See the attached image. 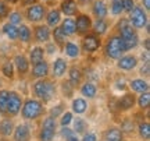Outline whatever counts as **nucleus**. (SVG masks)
Wrapping results in <instances>:
<instances>
[{
    "label": "nucleus",
    "instance_id": "26",
    "mask_svg": "<svg viewBox=\"0 0 150 141\" xmlns=\"http://www.w3.org/2000/svg\"><path fill=\"white\" fill-rule=\"evenodd\" d=\"M135 102H136V98L134 94H125L124 97H121V99L118 101V106L121 110H128V109L134 108Z\"/></svg>",
    "mask_w": 150,
    "mask_h": 141
},
{
    "label": "nucleus",
    "instance_id": "34",
    "mask_svg": "<svg viewBox=\"0 0 150 141\" xmlns=\"http://www.w3.org/2000/svg\"><path fill=\"white\" fill-rule=\"evenodd\" d=\"M106 141H122V133L118 129H108L104 134Z\"/></svg>",
    "mask_w": 150,
    "mask_h": 141
},
{
    "label": "nucleus",
    "instance_id": "18",
    "mask_svg": "<svg viewBox=\"0 0 150 141\" xmlns=\"http://www.w3.org/2000/svg\"><path fill=\"white\" fill-rule=\"evenodd\" d=\"M45 20H46V25L49 28H54L57 27L60 22H61V11L59 9H52L50 11L46 13V17H45Z\"/></svg>",
    "mask_w": 150,
    "mask_h": 141
},
{
    "label": "nucleus",
    "instance_id": "47",
    "mask_svg": "<svg viewBox=\"0 0 150 141\" xmlns=\"http://www.w3.org/2000/svg\"><path fill=\"white\" fill-rule=\"evenodd\" d=\"M140 74H142V76H145V77L150 76V64H149V62H145V63H143L142 69H140Z\"/></svg>",
    "mask_w": 150,
    "mask_h": 141
},
{
    "label": "nucleus",
    "instance_id": "6",
    "mask_svg": "<svg viewBox=\"0 0 150 141\" xmlns=\"http://www.w3.org/2000/svg\"><path fill=\"white\" fill-rule=\"evenodd\" d=\"M46 13H47V9L46 6L42 4V3H35L32 6H28L27 11H25V17L29 22H33V24H38V22H42L46 17Z\"/></svg>",
    "mask_w": 150,
    "mask_h": 141
},
{
    "label": "nucleus",
    "instance_id": "28",
    "mask_svg": "<svg viewBox=\"0 0 150 141\" xmlns=\"http://www.w3.org/2000/svg\"><path fill=\"white\" fill-rule=\"evenodd\" d=\"M52 38H53V42L57 46H64V44L67 42V35H65L63 31H61V28L57 25V27H54L52 29Z\"/></svg>",
    "mask_w": 150,
    "mask_h": 141
},
{
    "label": "nucleus",
    "instance_id": "33",
    "mask_svg": "<svg viewBox=\"0 0 150 141\" xmlns=\"http://www.w3.org/2000/svg\"><path fill=\"white\" fill-rule=\"evenodd\" d=\"M14 73H16V69H14L13 62L7 60V62H4V63L1 64V74H3L4 77L13 80V78H14Z\"/></svg>",
    "mask_w": 150,
    "mask_h": 141
},
{
    "label": "nucleus",
    "instance_id": "40",
    "mask_svg": "<svg viewBox=\"0 0 150 141\" xmlns=\"http://www.w3.org/2000/svg\"><path fill=\"white\" fill-rule=\"evenodd\" d=\"M7 101H8V91L7 89H0V112H6Z\"/></svg>",
    "mask_w": 150,
    "mask_h": 141
},
{
    "label": "nucleus",
    "instance_id": "27",
    "mask_svg": "<svg viewBox=\"0 0 150 141\" xmlns=\"http://www.w3.org/2000/svg\"><path fill=\"white\" fill-rule=\"evenodd\" d=\"M1 31H3V34H4L8 39H11V41H17V39H18V27L14 25V24H10V22L3 24Z\"/></svg>",
    "mask_w": 150,
    "mask_h": 141
},
{
    "label": "nucleus",
    "instance_id": "31",
    "mask_svg": "<svg viewBox=\"0 0 150 141\" xmlns=\"http://www.w3.org/2000/svg\"><path fill=\"white\" fill-rule=\"evenodd\" d=\"M86 108H88V102H86L83 98H75L74 101H72V110H74L75 113H78V115L85 113Z\"/></svg>",
    "mask_w": 150,
    "mask_h": 141
},
{
    "label": "nucleus",
    "instance_id": "39",
    "mask_svg": "<svg viewBox=\"0 0 150 141\" xmlns=\"http://www.w3.org/2000/svg\"><path fill=\"white\" fill-rule=\"evenodd\" d=\"M10 4L7 3V1H4V0H0V18L1 20H4V18H7V16L10 14Z\"/></svg>",
    "mask_w": 150,
    "mask_h": 141
},
{
    "label": "nucleus",
    "instance_id": "35",
    "mask_svg": "<svg viewBox=\"0 0 150 141\" xmlns=\"http://www.w3.org/2000/svg\"><path fill=\"white\" fill-rule=\"evenodd\" d=\"M110 13H111L114 17L121 16L124 13L122 1H121V0H111V3H110Z\"/></svg>",
    "mask_w": 150,
    "mask_h": 141
},
{
    "label": "nucleus",
    "instance_id": "23",
    "mask_svg": "<svg viewBox=\"0 0 150 141\" xmlns=\"http://www.w3.org/2000/svg\"><path fill=\"white\" fill-rule=\"evenodd\" d=\"M31 131L27 125H20L14 130V141H29Z\"/></svg>",
    "mask_w": 150,
    "mask_h": 141
},
{
    "label": "nucleus",
    "instance_id": "54",
    "mask_svg": "<svg viewBox=\"0 0 150 141\" xmlns=\"http://www.w3.org/2000/svg\"><path fill=\"white\" fill-rule=\"evenodd\" d=\"M149 42H150L149 38L145 39V42H143V45H145V49H146V52H149V50H150V44H149Z\"/></svg>",
    "mask_w": 150,
    "mask_h": 141
},
{
    "label": "nucleus",
    "instance_id": "55",
    "mask_svg": "<svg viewBox=\"0 0 150 141\" xmlns=\"http://www.w3.org/2000/svg\"><path fill=\"white\" fill-rule=\"evenodd\" d=\"M67 141H79V140L76 138V136H74V134H72L71 137H68V138H67Z\"/></svg>",
    "mask_w": 150,
    "mask_h": 141
},
{
    "label": "nucleus",
    "instance_id": "9",
    "mask_svg": "<svg viewBox=\"0 0 150 141\" xmlns=\"http://www.w3.org/2000/svg\"><path fill=\"white\" fill-rule=\"evenodd\" d=\"M74 20H75V34L83 37L88 32H91L92 18L88 14H76V18H74Z\"/></svg>",
    "mask_w": 150,
    "mask_h": 141
},
{
    "label": "nucleus",
    "instance_id": "38",
    "mask_svg": "<svg viewBox=\"0 0 150 141\" xmlns=\"http://www.w3.org/2000/svg\"><path fill=\"white\" fill-rule=\"evenodd\" d=\"M139 136L142 138H145V140H149L150 137V125L147 122L145 123H140L139 125Z\"/></svg>",
    "mask_w": 150,
    "mask_h": 141
},
{
    "label": "nucleus",
    "instance_id": "58",
    "mask_svg": "<svg viewBox=\"0 0 150 141\" xmlns=\"http://www.w3.org/2000/svg\"><path fill=\"white\" fill-rule=\"evenodd\" d=\"M42 1H50V0H42Z\"/></svg>",
    "mask_w": 150,
    "mask_h": 141
},
{
    "label": "nucleus",
    "instance_id": "49",
    "mask_svg": "<svg viewBox=\"0 0 150 141\" xmlns=\"http://www.w3.org/2000/svg\"><path fill=\"white\" fill-rule=\"evenodd\" d=\"M74 134L72 131L68 129V127H65V126H63V130H61V136L64 137V138H68V137H71Z\"/></svg>",
    "mask_w": 150,
    "mask_h": 141
},
{
    "label": "nucleus",
    "instance_id": "3",
    "mask_svg": "<svg viewBox=\"0 0 150 141\" xmlns=\"http://www.w3.org/2000/svg\"><path fill=\"white\" fill-rule=\"evenodd\" d=\"M125 45H124V41L121 39V37L118 34H114L110 38L107 39V42L104 45V53L108 59L111 60H117L120 59L124 53H125Z\"/></svg>",
    "mask_w": 150,
    "mask_h": 141
},
{
    "label": "nucleus",
    "instance_id": "11",
    "mask_svg": "<svg viewBox=\"0 0 150 141\" xmlns=\"http://www.w3.org/2000/svg\"><path fill=\"white\" fill-rule=\"evenodd\" d=\"M139 64V60L134 54H122L120 59H117V67L124 71H132Z\"/></svg>",
    "mask_w": 150,
    "mask_h": 141
},
{
    "label": "nucleus",
    "instance_id": "48",
    "mask_svg": "<svg viewBox=\"0 0 150 141\" xmlns=\"http://www.w3.org/2000/svg\"><path fill=\"white\" fill-rule=\"evenodd\" d=\"M60 113H63V105H57V106H54L53 109H52V117H57Z\"/></svg>",
    "mask_w": 150,
    "mask_h": 141
},
{
    "label": "nucleus",
    "instance_id": "12",
    "mask_svg": "<svg viewBox=\"0 0 150 141\" xmlns=\"http://www.w3.org/2000/svg\"><path fill=\"white\" fill-rule=\"evenodd\" d=\"M33 38L36 44H46L52 38V29L47 25H36L33 29Z\"/></svg>",
    "mask_w": 150,
    "mask_h": 141
},
{
    "label": "nucleus",
    "instance_id": "15",
    "mask_svg": "<svg viewBox=\"0 0 150 141\" xmlns=\"http://www.w3.org/2000/svg\"><path fill=\"white\" fill-rule=\"evenodd\" d=\"M78 1L76 0H61L60 11L65 17H75L78 14Z\"/></svg>",
    "mask_w": 150,
    "mask_h": 141
},
{
    "label": "nucleus",
    "instance_id": "56",
    "mask_svg": "<svg viewBox=\"0 0 150 141\" xmlns=\"http://www.w3.org/2000/svg\"><path fill=\"white\" fill-rule=\"evenodd\" d=\"M78 1H79L81 4H86V3H91L92 0H78Z\"/></svg>",
    "mask_w": 150,
    "mask_h": 141
},
{
    "label": "nucleus",
    "instance_id": "37",
    "mask_svg": "<svg viewBox=\"0 0 150 141\" xmlns=\"http://www.w3.org/2000/svg\"><path fill=\"white\" fill-rule=\"evenodd\" d=\"M138 105H139L140 109H147L150 105V94L149 91H146V92H142L138 98Z\"/></svg>",
    "mask_w": 150,
    "mask_h": 141
},
{
    "label": "nucleus",
    "instance_id": "17",
    "mask_svg": "<svg viewBox=\"0 0 150 141\" xmlns=\"http://www.w3.org/2000/svg\"><path fill=\"white\" fill-rule=\"evenodd\" d=\"M92 13L96 18H106L108 16V6L104 0H93Z\"/></svg>",
    "mask_w": 150,
    "mask_h": 141
},
{
    "label": "nucleus",
    "instance_id": "20",
    "mask_svg": "<svg viewBox=\"0 0 150 141\" xmlns=\"http://www.w3.org/2000/svg\"><path fill=\"white\" fill-rule=\"evenodd\" d=\"M45 48H42V46H39V45H36V46H33L31 50H29V57H28V60H29V63L31 64H36V63H39V62H42V60H45Z\"/></svg>",
    "mask_w": 150,
    "mask_h": 141
},
{
    "label": "nucleus",
    "instance_id": "57",
    "mask_svg": "<svg viewBox=\"0 0 150 141\" xmlns=\"http://www.w3.org/2000/svg\"><path fill=\"white\" fill-rule=\"evenodd\" d=\"M4 1H7V3H13V4H14V3H18L20 0H4Z\"/></svg>",
    "mask_w": 150,
    "mask_h": 141
},
{
    "label": "nucleus",
    "instance_id": "19",
    "mask_svg": "<svg viewBox=\"0 0 150 141\" xmlns=\"http://www.w3.org/2000/svg\"><path fill=\"white\" fill-rule=\"evenodd\" d=\"M63 52L65 53L67 57L70 59H76L81 56V48L79 45H76L75 42H71V41H67L63 46Z\"/></svg>",
    "mask_w": 150,
    "mask_h": 141
},
{
    "label": "nucleus",
    "instance_id": "1",
    "mask_svg": "<svg viewBox=\"0 0 150 141\" xmlns=\"http://www.w3.org/2000/svg\"><path fill=\"white\" fill-rule=\"evenodd\" d=\"M118 35L121 37L125 45V50L131 52L139 45V35L138 31L129 24L128 18H122L118 22Z\"/></svg>",
    "mask_w": 150,
    "mask_h": 141
},
{
    "label": "nucleus",
    "instance_id": "22",
    "mask_svg": "<svg viewBox=\"0 0 150 141\" xmlns=\"http://www.w3.org/2000/svg\"><path fill=\"white\" fill-rule=\"evenodd\" d=\"M59 27L61 28V31H63L67 37L75 35V20L72 17H65L64 20H61V22L59 24Z\"/></svg>",
    "mask_w": 150,
    "mask_h": 141
},
{
    "label": "nucleus",
    "instance_id": "30",
    "mask_svg": "<svg viewBox=\"0 0 150 141\" xmlns=\"http://www.w3.org/2000/svg\"><path fill=\"white\" fill-rule=\"evenodd\" d=\"M81 94L85 98H95L97 94L96 84H93L92 81H86L85 84H82V87H81Z\"/></svg>",
    "mask_w": 150,
    "mask_h": 141
},
{
    "label": "nucleus",
    "instance_id": "45",
    "mask_svg": "<svg viewBox=\"0 0 150 141\" xmlns=\"http://www.w3.org/2000/svg\"><path fill=\"white\" fill-rule=\"evenodd\" d=\"M71 122H72V113H71V112H65V113L63 115L61 120H60L61 126H68Z\"/></svg>",
    "mask_w": 150,
    "mask_h": 141
},
{
    "label": "nucleus",
    "instance_id": "51",
    "mask_svg": "<svg viewBox=\"0 0 150 141\" xmlns=\"http://www.w3.org/2000/svg\"><path fill=\"white\" fill-rule=\"evenodd\" d=\"M20 1H21L22 7H28V6H32L35 3H38V0H20Z\"/></svg>",
    "mask_w": 150,
    "mask_h": 141
},
{
    "label": "nucleus",
    "instance_id": "29",
    "mask_svg": "<svg viewBox=\"0 0 150 141\" xmlns=\"http://www.w3.org/2000/svg\"><path fill=\"white\" fill-rule=\"evenodd\" d=\"M68 82H70L72 87H78L81 84V81H82V77H83V74H82V71L79 70V69H76V67H72V69H70V71H68Z\"/></svg>",
    "mask_w": 150,
    "mask_h": 141
},
{
    "label": "nucleus",
    "instance_id": "4",
    "mask_svg": "<svg viewBox=\"0 0 150 141\" xmlns=\"http://www.w3.org/2000/svg\"><path fill=\"white\" fill-rule=\"evenodd\" d=\"M128 14H129L128 21H129V24L135 28V29H143V28L149 24L147 11L143 10V7H142V6H135Z\"/></svg>",
    "mask_w": 150,
    "mask_h": 141
},
{
    "label": "nucleus",
    "instance_id": "43",
    "mask_svg": "<svg viewBox=\"0 0 150 141\" xmlns=\"http://www.w3.org/2000/svg\"><path fill=\"white\" fill-rule=\"evenodd\" d=\"M122 1V9H124V13H129V11L134 9L135 6V0H121Z\"/></svg>",
    "mask_w": 150,
    "mask_h": 141
},
{
    "label": "nucleus",
    "instance_id": "44",
    "mask_svg": "<svg viewBox=\"0 0 150 141\" xmlns=\"http://www.w3.org/2000/svg\"><path fill=\"white\" fill-rule=\"evenodd\" d=\"M46 48H45V53H49V54H53L57 52V45L54 44V42H46Z\"/></svg>",
    "mask_w": 150,
    "mask_h": 141
},
{
    "label": "nucleus",
    "instance_id": "52",
    "mask_svg": "<svg viewBox=\"0 0 150 141\" xmlns=\"http://www.w3.org/2000/svg\"><path fill=\"white\" fill-rule=\"evenodd\" d=\"M115 88H117V89H125V88H127V82L125 81H117L115 82Z\"/></svg>",
    "mask_w": 150,
    "mask_h": 141
},
{
    "label": "nucleus",
    "instance_id": "5",
    "mask_svg": "<svg viewBox=\"0 0 150 141\" xmlns=\"http://www.w3.org/2000/svg\"><path fill=\"white\" fill-rule=\"evenodd\" d=\"M43 113V103L38 99H27L22 106V116L24 119L35 120Z\"/></svg>",
    "mask_w": 150,
    "mask_h": 141
},
{
    "label": "nucleus",
    "instance_id": "53",
    "mask_svg": "<svg viewBox=\"0 0 150 141\" xmlns=\"http://www.w3.org/2000/svg\"><path fill=\"white\" fill-rule=\"evenodd\" d=\"M142 7L145 11H150V0H142Z\"/></svg>",
    "mask_w": 150,
    "mask_h": 141
},
{
    "label": "nucleus",
    "instance_id": "46",
    "mask_svg": "<svg viewBox=\"0 0 150 141\" xmlns=\"http://www.w3.org/2000/svg\"><path fill=\"white\" fill-rule=\"evenodd\" d=\"M63 91H64V94L67 97H71V94L74 91V87L68 81H65V82H63Z\"/></svg>",
    "mask_w": 150,
    "mask_h": 141
},
{
    "label": "nucleus",
    "instance_id": "41",
    "mask_svg": "<svg viewBox=\"0 0 150 141\" xmlns=\"http://www.w3.org/2000/svg\"><path fill=\"white\" fill-rule=\"evenodd\" d=\"M86 127H88V125L85 123L83 119H76L74 122V130L76 131V133H83V131L86 130Z\"/></svg>",
    "mask_w": 150,
    "mask_h": 141
},
{
    "label": "nucleus",
    "instance_id": "2",
    "mask_svg": "<svg viewBox=\"0 0 150 141\" xmlns=\"http://www.w3.org/2000/svg\"><path fill=\"white\" fill-rule=\"evenodd\" d=\"M32 88H33V94L43 102L52 101L54 95H56V84L53 81L47 80V78L38 80L36 82H33Z\"/></svg>",
    "mask_w": 150,
    "mask_h": 141
},
{
    "label": "nucleus",
    "instance_id": "10",
    "mask_svg": "<svg viewBox=\"0 0 150 141\" xmlns=\"http://www.w3.org/2000/svg\"><path fill=\"white\" fill-rule=\"evenodd\" d=\"M54 134H56V120H54V117L50 116L43 122L39 138H40V141H52L54 138Z\"/></svg>",
    "mask_w": 150,
    "mask_h": 141
},
{
    "label": "nucleus",
    "instance_id": "42",
    "mask_svg": "<svg viewBox=\"0 0 150 141\" xmlns=\"http://www.w3.org/2000/svg\"><path fill=\"white\" fill-rule=\"evenodd\" d=\"M121 129H122V131L131 133V131L134 130V122H132L131 119H125L122 122V125H121Z\"/></svg>",
    "mask_w": 150,
    "mask_h": 141
},
{
    "label": "nucleus",
    "instance_id": "32",
    "mask_svg": "<svg viewBox=\"0 0 150 141\" xmlns=\"http://www.w3.org/2000/svg\"><path fill=\"white\" fill-rule=\"evenodd\" d=\"M14 131V125L10 119H3L0 122V134L3 136H10L11 133Z\"/></svg>",
    "mask_w": 150,
    "mask_h": 141
},
{
    "label": "nucleus",
    "instance_id": "36",
    "mask_svg": "<svg viewBox=\"0 0 150 141\" xmlns=\"http://www.w3.org/2000/svg\"><path fill=\"white\" fill-rule=\"evenodd\" d=\"M7 20L8 21L7 22H10V24H14V25H20V24H22V21H24V17H22L21 14V11H10V14L7 16Z\"/></svg>",
    "mask_w": 150,
    "mask_h": 141
},
{
    "label": "nucleus",
    "instance_id": "7",
    "mask_svg": "<svg viewBox=\"0 0 150 141\" xmlns=\"http://www.w3.org/2000/svg\"><path fill=\"white\" fill-rule=\"evenodd\" d=\"M100 46H102V39L96 34L88 32L82 37V49L86 53H95L99 50Z\"/></svg>",
    "mask_w": 150,
    "mask_h": 141
},
{
    "label": "nucleus",
    "instance_id": "13",
    "mask_svg": "<svg viewBox=\"0 0 150 141\" xmlns=\"http://www.w3.org/2000/svg\"><path fill=\"white\" fill-rule=\"evenodd\" d=\"M13 64H14V69L18 71V74L20 76H24V74H27L28 71H29V60L25 54H16L14 56V59H13Z\"/></svg>",
    "mask_w": 150,
    "mask_h": 141
},
{
    "label": "nucleus",
    "instance_id": "24",
    "mask_svg": "<svg viewBox=\"0 0 150 141\" xmlns=\"http://www.w3.org/2000/svg\"><path fill=\"white\" fill-rule=\"evenodd\" d=\"M18 39L22 44H29L32 41V29L27 24H20L18 25Z\"/></svg>",
    "mask_w": 150,
    "mask_h": 141
},
{
    "label": "nucleus",
    "instance_id": "8",
    "mask_svg": "<svg viewBox=\"0 0 150 141\" xmlns=\"http://www.w3.org/2000/svg\"><path fill=\"white\" fill-rule=\"evenodd\" d=\"M21 106H22L21 95L16 92V91H8V101H7V106H6V113H8L10 116H16L21 110Z\"/></svg>",
    "mask_w": 150,
    "mask_h": 141
},
{
    "label": "nucleus",
    "instance_id": "59",
    "mask_svg": "<svg viewBox=\"0 0 150 141\" xmlns=\"http://www.w3.org/2000/svg\"><path fill=\"white\" fill-rule=\"evenodd\" d=\"M0 87H1V81H0Z\"/></svg>",
    "mask_w": 150,
    "mask_h": 141
},
{
    "label": "nucleus",
    "instance_id": "14",
    "mask_svg": "<svg viewBox=\"0 0 150 141\" xmlns=\"http://www.w3.org/2000/svg\"><path fill=\"white\" fill-rule=\"evenodd\" d=\"M68 71V63L63 57H57L52 64V74L54 78H61L65 76V73Z\"/></svg>",
    "mask_w": 150,
    "mask_h": 141
},
{
    "label": "nucleus",
    "instance_id": "21",
    "mask_svg": "<svg viewBox=\"0 0 150 141\" xmlns=\"http://www.w3.org/2000/svg\"><path fill=\"white\" fill-rule=\"evenodd\" d=\"M91 29L93 31V34H96L97 37H103L108 29V22L104 18H96L95 21H92Z\"/></svg>",
    "mask_w": 150,
    "mask_h": 141
},
{
    "label": "nucleus",
    "instance_id": "16",
    "mask_svg": "<svg viewBox=\"0 0 150 141\" xmlns=\"http://www.w3.org/2000/svg\"><path fill=\"white\" fill-rule=\"evenodd\" d=\"M50 73V66L46 60H42L36 64L32 66V77L36 78V80H40V78H46Z\"/></svg>",
    "mask_w": 150,
    "mask_h": 141
},
{
    "label": "nucleus",
    "instance_id": "50",
    "mask_svg": "<svg viewBox=\"0 0 150 141\" xmlns=\"http://www.w3.org/2000/svg\"><path fill=\"white\" fill-rule=\"evenodd\" d=\"M82 141H97V137H96V134H93V133H88V134L83 136Z\"/></svg>",
    "mask_w": 150,
    "mask_h": 141
},
{
    "label": "nucleus",
    "instance_id": "25",
    "mask_svg": "<svg viewBox=\"0 0 150 141\" xmlns=\"http://www.w3.org/2000/svg\"><path fill=\"white\" fill-rule=\"evenodd\" d=\"M129 87L134 92H138V94H142V92H146L149 91V82L145 81L143 78H135L132 81L129 82Z\"/></svg>",
    "mask_w": 150,
    "mask_h": 141
}]
</instances>
